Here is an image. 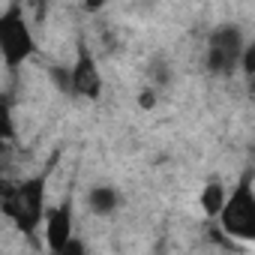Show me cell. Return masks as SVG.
<instances>
[{
  "instance_id": "obj_1",
  "label": "cell",
  "mask_w": 255,
  "mask_h": 255,
  "mask_svg": "<svg viewBox=\"0 0 255 255\" xmlns=\"http://www.w3.org/2000/svg\"><path fill=\"white\" fill-rule=\"evenodd\" d=\"M45 174L27 177L21 183H9L0 195V213H3L21 234H36L45 216Z\"/></svg>"
},
{
  "instance_id": "obj_2",
  "label": "cell",
  "mask_w": 255,
  "mask_h": 255,
  "mask_svg": "<svg viewBox=\"0 0 255 255\" xmlns=\"http://www.w3.org/2000/svg\"><path fill=\"white\" fill-rule=\"evenodd\" d=\"M36 54H39V42L30 30L24 6L21 0H12L0 12V60H3L6 69H21Z\"/></svg>"
},
{
  "instance_id": "obj_3",
  "label": "cell",
  "mask_w": 255,
  "mask_h": 255,
  "mask_svg": "<svg viewBox=\"0 0 255 255\" xmlns=\"http://www.w3.org/2000/svg\"><path fill=\"white\" fill-rule=\"evenodd\" d=\"M219 231L228 240H243L252 243L255 240V186H252V171H246L234 189L225 195V204L216 213Z\"/></svg>"
},
{
  "instance_id": "obj_4",
  "label": "cell",
  "mask_w": 255,
  "mask_h": 255,
  "mask_svg": "<svg viewBox=\"0 0 255 255\" xmlns=\"http://www.w3.org/2000/svg\"><path fill=\"white\" fill-rule=\"evenodd\" d=\"M243 45H246V33L240 24L225 21V24L213 27L207 36V51H204L207 72L219 75V78H231L237 72V60H240Z\"/></svg>"
},
{
  "instance_id": "obj_5",
  "label": "cell",
  "mask_w": 255,
  "mask_h": 255,
  "mask_svg": "<svg viewBox=\"0 0 255 255\" xmlns=\"http://www.w3.org/2000/svg\"><path fill=\"white\" fill-rule=\"evenodd\" d=\"M69 93L78 99H90V102H96L102 96V72H99V63L84 39H78L75 60L69 66Z\"/></svg>"
},
{
  "instance_id": "obj_6",
  "label": "cell",
  "mask_w": 255,
  "mask_h": 255,
  "mask_svg": "<svg viewBox=\"0 0 255 255\" xmlns=\"http://www.w3.org/2000/svg\"><path fill=\"white\" fill-rule=\"evenodd\" d=\"M42 228H45V246L48 252L60 255L66 240L75 234V213H72V198H63L51 207H45L42 216Z\"/></svg>"
},
{
  "instance_id": "obj_7",
  "label": "cell",
  "mask_w": 255,
  "mask_h": 255,
  "mask_svg": "<svg viewBox=\"0 0 255 255\" xmlns=\"http://www.w3.org/2000/svg\"><path fill=\"white\" fill-rule=\"evenodd\" d=\"M84 204H87V210H90L93 216L108 219V216H114V213L120 210L123 195H120V189H117L114 183H93V186L87 189V195H84Z\"/></svg>"
},
{
  "instance_id": "obj_8",
  "label": "cell",
  "mask_w": 255,
  "mask_h": 255,
  "mask_svg": "<svg viewBox=\"0 0 255 255\" xmlns=\"http://www.w3.org/2000/svg\"><path fill=\"white\" fill-rule=\"evenodd\" d=\"M225 195H228V186H225L219 177H210V180L204 183V189H201V210H204V216L216 219L219 207L225 204Z\"/></svg>"
},
{
  "instance_id": "obj_9",
  "label": "cell",
  "mask_w": 255,
  "mask_h": 255,
  "mask_svg": "<svg viewBox=\"0 0 255 255\" xmlns=\"http://www.w3.org/2000/svg\"><path fill=\"white\" fill-rule=\"evenodd\" d=\"M237 72H243V78H246V81H252V78H255V42H249V39H246V45H243V51H240Z\"/></svg>"
},
{
  "instance_id": "obj_10",
  "label": "cell",
  "mask_w": 255,
  "mask_h": 255,
  "mask_svg": "<svg viewBox=\"0 0 255 255\" xmlns=\"http://www.w3.org/2000/svg\"><path fill=\"white\" fill-rule=\"evenodd\" d=\"M15 138V120H12V111L6 105H0V144H6Z\"/></svg>"
},
{
  "instance_id": "obj_11",
  "label": "cell",
  "mask_w": 255,
  "mask_h": 255,
  "mask_svg": "<svg viewBox=\"0 0 255 255\" xmlns=\"http://www.w3.org/2000/svg\"><path fill=\"white\" fill-rule=\"evenodd\" d=\"M150 75H153V81H156V84H153L156 90L165 87V84H168V75H171V72H168V63H165V60H156V63L150 66Z\"/></svg>"
},
{
  "instance_id": "obj_12",
  "label": "cell",
  "mask_w": 255,
  "mask_h": 255,
  "mask_svg": "<svg viewBox=\"0 0 255 255\" xmlns=\"http://www.w3.org/2000/svg\"><path fill=\"white\" fill-rule=\"evenodd\" d=\"M51 78L57 84V90L69 93V69H60V66H51Z\"/></svg>"
},
{
  "instance_id": "obj_13",
  "label": "cell",
  "mask_w": 255,
  "mask_h": 255,
  "mask_svg": "<svg viewBox=\"0 0 255 255\" xmlns=\"http://www.w3.org/2000/svg\"><path fill=\"white\" fill-rule=\"evenodd\" d=\"M153 102H156V87H150V90H144V93L138 96V105H141V108H153Z\"/></svg>"
},
{
  "instance_id": "obj_14",
  "label": "cell",
  "mask_w": 255,
  "mask_h": 255,
  "mask_svg": "<svg viewBox=\"0 0 255 255\" xmlns=\"http://www.w3.org/2000/svg\"><path fill=\"white\" fill-rule=\"evenodd\" d=\"M105 3H108V0H84V9H87V12H99Z\"/></svg>"
},
{
  "instance_id": "obj_15",
  "label": "cell",
  "mask_w": 255,
  "mask_h": 255,
  "mask_svg": "<svg viewBox=\"0 0 255 255\" xmlns=\"http://www.w3.org/2000/svg\"><path fill=\"white\" fill-rule=\"evenodd\" d=\"M33 3H36V12H39V18H42V15H45V9L54 3V0H33Z\"/></svg>"
}]
</instances>
